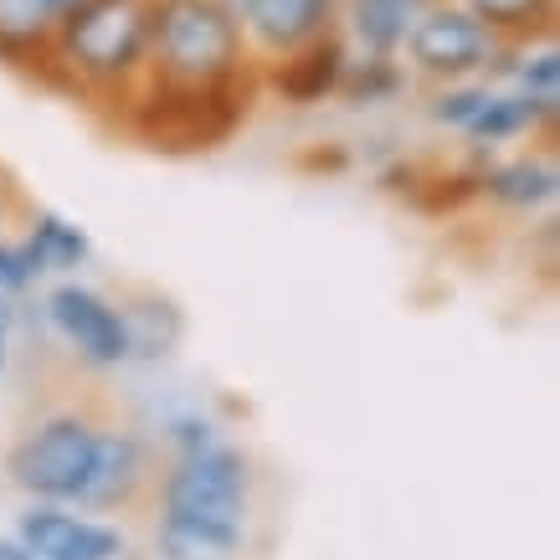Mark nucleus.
Returning <instances> with one entry per match:
<instances>
[{
    "label": "nucleus",
    "mask_w": 560,
    "mask_h": 560,
    "mask_svg": "<svg viewBox=\"0 0 560 560\" xmlns=\"http://www.w3.org/2000/svg\"><path fill=\"white\" fill-rule=\"evenodd\" d=\"M150 483V453L135 432H103L98 427V442H93V458H88V474H83V489L72 504L83 510H129L139 493Z\"/></svg>",
    "instance_id": "9"
},
{
    "label": "nucleus",
    "mask_w": 560,
    "mask_h": 560,
    "mask_svg": "<svg viewBox=\"0 0 560 560\" xmlns=\"http://www.w3.org/2000/svg\"><path fill=\"white\" fill-rule=\"evenodd\" d=\"M16 540L32 550L36 560H119L124 535L98 520H78L51 504H32L16 520Z\"/></svg>",
    "instance_id": "10"
},
{
    "label": "nucleus",
    "mask_w": 560,
    "mask_h": 560,
    "mask_svg": "<svg viewBox=\"0 0 560 560\" xmlns=\"http://www.w3.org/2000/svg\"><path fill=\"white\" fill-rule=\"evenodd\" d=\"M0 371H5V329H0Z\"/></svg>",
    "instance_id": "27"
},
{
    "label": "nucleus",
    "mask_w": 560,
    "mask_h": 560,
    "mask_svg": "<svg viewBox=\"0 0 560 560\" xmlns=\"http://www.w3.org/2000/svg\"><path fill=\"white\" fill-rule=\"evenodd\" d=\"M262 83L247 88H165L139 83L135 98L124 103V135L154 154H211L253 119Z\"/></svg>",
    "instance_id": "4"
},
{
    "label": "nucleus",
    "mask_w": 560,
    "mask_h": 560,
    "mask_svg": "<svg viewBox=\"0 0 560 560\" xmlns=\"http://www.w3.org/2000/svg\"><path fill=\"white\" fill-rule=\"evenodd\" d=\"M0 560H36L21 540H0Z\"/></svg>",
    "instance_id": "25"
},
{
    "label": "nucleus",
    "mask_w": 560,
    "mask_h": 560,
    "mask_svg": "<svg viewBox=\"0 0 560 560\" xmlns=\"http://www.w3.org/2000/svg\"><path fill=\"white\" fill-rule=\"evenodd\" d=\"M560 175L550 150L514 154V160H489L483 165V201L504 206V211H540L556 201Z\"/></svg>",
    "instance_id": "15"
},
{
    "label": "nucleus",
    "mask_w": 560,
    "mask_h": 560,
    "mask_svg": "<svg viewBox=\"0 0 560 560\" xmlns=\"http://www.w3.org/2000/svg\"><path fill=\"white\" fill-rule=\"evenodd\" d=\"M32 211V201H26V190L16 186V175L0 165V232L11 226V217H26Z\"/></svg>",
    "instance_id": "22"
},
{
    "label": "nucleus",
    "mask_w": 560,
    "mask_h": 560,
    "mask_svg": "<svg viewBox=\"0 0 560 560\" xmlns=\"http://www.w3.org/2000/svg\"><path fill=\"white\" fill-rule=\"evenodd\" d=\"M422 11L427 0H340V36L350 51L396 57Z\"/></svg>",
    "instance_id": "14"
},
{
    "label": "nucleus",
    "mask_w": 560,
    "mask_h": 560,
    "mask_svg": "<svg viewBox=\"0 0 560 560\" xmlns=\"http://www.w3.org/2000/svg\"><path fill=\"white\" fill-rule=\"evenodd\" d=\"M98 442V422L83 411H57L42 427H32L26 438L5 453V474L21 493H32L42 504H68L83 489L88 458Z\"/></svg>",
    "instance_id": "6"
},
{
    "label": "nucleus",
    "mask_w": 560,
    "mask_h": 560,
    "mask_svg": "<svg viewBox=\"0 0 560 560\" xmlns=\"http://www.w3.org/2000/svg\"><path fill=\"white\" fill-rule=\"evenodd\" d=\"M556 119H560V103L550 98H529L520 88H493L483 108H478L463 139L478 144V150H499V144H514V139H556Z\"/></svg>",
    "instance_id": "13"
},
{
    "label": "nucleus",
    "mask_w": 560,
    "mask_h": 560,
    "mask_svg": "<svg viewBox=\"0 0 560 560\" xmlns=\"http://www.w3.org/2000/svg\"><path fill=\"white\" fill-rule=\"evenodd\" d=\"M299 165H304V171H329V175H340L345 165H350V154H345V150H314V154H304Z\"/></svg>",
    "instance_id": "24"
},
{
    "label": "nucleus",
    "mask_w": 560,
    "mask_h": 560,
    "mask_svg": "<svg viewBox=\"0 0 560 560\" xmlns=\"http://www.w3.org/2000/svg\"><path fill=\"white\" fill-rule=\"evenodd\" d=\"M350 62V47H345L340 26L335 32H324L319 42H308V47L289 51V57H278V62H262V93H278L283 103L293 108H314V103L335 98V88H340V72Z\"/></svg>",
    "instance_id": "11"
},
{
    "label": "nucleus",
    "mask_w": 560,
    "mask_h": 560,
    "mask_svg": "<svg viewBox=\"0 0 560 560\" xmlns=\"http://www.w3.org/2000/svg\"><path fill=\"white\" fill-rule=\"evenodd\" d=\"M72 5H83V0H0V68L36 83L47 68L51 32Z\"/></svg>",
    "instance_id": "12"
},
{
    "label": "nucleus",
    "mask_w": 560,
    "mask_h": 560,
    "mask_svg": "<svg viewBox=\"0 0 560 560\" xmlns=\"http://www.w3.org/2000/svg\"><path fill=\"white\" fill-rule=\"evenodd\" d=\"M499 42H540L556 36L560 0H463Z\"/></svg>",
    "instance_id": "19"
},
{
    "label": "nucleus",
    "mask_w": 560,
    "mask_h": 560,
    "mask_svg": "<svg viewBox=\"0 0 560 560\" xmlns=\"http://www.w3.org/2000/svg\"><path fill=\"white\" fill-rule=\"evenodd\" d=\"M47 314L57 324V335L88 360V365H124L129 360V335H124L119 304H108L103 293L62 283L51 289Z\"/></svg>",
    "instance_id": "7"
},
{
    "label": "nucleus",
    "mask_w": 560,
    "mask_h": 560,
    "mask_svg": "<svg viewBox=\"0 0 560 560\" xmlns=\"http://www.w3.org/2000/svg\"><path fill=\"white\" fill-rule=\"evenodd\" d=\"M150 5L154 0H83L57 21L47 68L36 88L78 103L88 114H114L135 98L150 68Z\"/></svg>",
    "instance_id": "1"
},
{
    "label": "nucleus",
    "mask_w": 560,
    "mask_h": 560,
    "mask_svg": "<svg viewBox=\"0 0 560 560\" xmlns=\"http://www.w3.org/2000/svg\"><path fill=\"white\" fill-rule=\"evenodd\" d=\"M335 26H340V0H253V11L242 16V36L257 68L319 42Z\"/></svg>",
    "instance_id": "8"
},
{
    "label": "nucleus",
    "mask_w": 560,
    "mask_h": 560,
    "mask_svg": "<svg viewBox=\"0 0 560 560\" xmlns=\"http://www.w3.org/2000/svg\"><path fill=\"white\" fill-rule=\"evenodd\" d=\"M401 93H407L401 57H365V51H350L340 88H335V98H345L350 108H381V103H396Z\"/></svg>",
    "instance_id": "18"
},
{
    "label": "nucleus",
    "mask_w": 560,
    "mask_h": 560,
    "mask_svg": "<svg viewBox=\"0 0 560 560\" xmlns=\"http://www.w3.org/2000/svg\"><path fill=\"white\" fill-rule=\"evenodd\" d=\"M493 93L489 78H463V83H432V93H427L422 114L438 129H447V135H463L468 129V119H474L478 108H483V98Z\"/></svg>",
    "instance_id": "20"
},
{
    "label": "nucleus",
    "mask_w": 560,
    "mask_h": 560,
    "mask_svg": "<svg viewBox=\"0 0 560 560\" xmlns=\"http://www.w3.org/2000/svg\"><path fill=\"white\" fill-rule=\"evenodd\" d=\"M42 268H36V257L26 253V242H5L0 237V293H21L32 289Z\"/></svg>",
    "instance_id": "21"
},
{
    "label": "nucleus",
    "mask_w": 560,
    "mask_h": 560,
    "mask_svg": "<svg viewBox=\"0 0 560 560\" xmlns=\"http://www.w3.org/2000/svg\"><path fill=\"white\" fill-rule=\"evenodd\" d=\"M247 493L253 463L237 447H196L180 453L160 483V550L171 560L232 556L247 535Z\"/></svg>",
    "instance_id": "2"
},
{
    "label": "nucleus",
    "mask_w": 560,
    "mask_h": 560,
    "mask_svg": "<svg viewBox=\"0 0 560 560\" xmlns=\"http://www.w3.org/2000/svg\"><path fill=\"white\" fill-rule=\"evenodd\" d=\"M144 83L247 88L262 83V72H257V57L247 51L242 21L221 0H154Z\"/></svg>",
    "instance_id": "3"
},
{
    "label": "nucleus",
    "mask_w": 560,
    "mask_h": 560,
    "mask_svg": "<svg viewBox=\"0 0 560 560\" xmlns=\"http://www.w3.org/2000/svg\"><path fill=\"white\" fill-rule=\"evenodd\" d=\"M175 442H180V453H196V447H211V427L186 417V422H175Z\"/></svg>",
    "instance_id": "23"
},
{
    "label": "nucleus",
    "mask_w": 560,
    "mask_h": 560,
    "mask_svg": "<svg viewBox=\"0 0 560 560\" xmlns=\"http://www.w3.org/2000/svg\"><path fill=\"white\" fill-rule=\"evenodd\" d=\"M26 253L36 257V268L42 272H57V268H83L88 257H93V242L78 221L57 217L47 206H32L26 211Z\"/></svg>",
    "instance_id": "17"
},
{
    "label": "nucleus",
    "mask_w": 560,
    "mask_h": 560,
    "mask_svg": "<svg viewBox=\"0 0 560 560\" xmlns=\"http://www.w3.org/2000/svg\"><path fill=\"white\" fill-rule=\"evenodd\" d=\"M124 335H129V355L139 360H165L186 335V314L171 293L160 289H129L119 304Z\"/></svg>",
    "instance_id": "16"
},
{
    "label": "nucleus",
    "mask_w": 560,
    "mask_h": 560,
    "mask_svg": "<svg viewBox=\"0 0 560 560\" xmlns=\"http://www.w3.org/2000/svg\"><path fill=\"white\" fill-rule=\"evenodd\" d=\"M493 47H499V36L463 0H427V11L411 21V32L396 57H401L407 78L463 83V78H483Z\"/></svg>",
    "instance_id": "5"
},
{
    "label": "nucleus",
    "mask_w": 560,
    "mask_h": 560,
    "mask_svg": "<svg viewBox=\"0 0 560 560\" xmlns=\"http://www.w3.org/2000/svg\"><path fill=\"white\" fill-rule=\"evenodd\" d=\"M221 5H226V11H232V16H247V11H253V0H221Z\"/></svg>",
    "instance_id": "26"
}]
</instances>
